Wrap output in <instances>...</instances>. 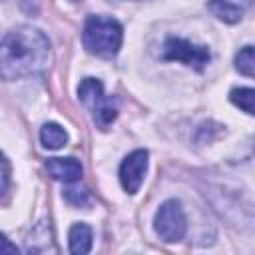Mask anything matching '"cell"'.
I'll return each mask as SVG.
<instances>
[{
	"instance_id": "cell-6",
	"label": "cell",
	"mask_w": 255,
	"mask_h": 255,
	"mask_svg": "<svg viewBox=\"0 0 255 255\" xmlns=\"http://www.w3.org/2000/svg\"><path fill=\"white\" fill-rule=\"evenodd\" d=\"M46 169L54 179L64 183H72L82 177V165L74 157H50L46 161Z\"/></svg>"
},
{
	"instance_id": "cell-12",
	"label": "cell",
	"mask_w": 255,
	"mask_h": 255,
	"mask_svg": "<svg viewBox=\"0 0 255 255\" xmlns=\"http://www.w3.org/2000/svg\"><path fill=\"white\" fill-rule=\"evenodd\" d=\"M235 68L241 74L255 78V48L253 46H245V48H241L237 52V56H235Z\"/></svg>"
},
{
	"instance_id": "cell-10",
	"label": "cell",
	"mask_w": 255,
	"mask_h": 255,
	"mask_svg": "<svg viewBox=\"0 0 255 255\" xmlns=\"http://www.w3.org/2000/svg\"><path fill=\"white\" fill-rule=\"evenodd\" d=\"M40 139H42V145L44 147H48V149H60L62 145H66L68 133L58 124H44L42 129H40Z\"/></svg>"
},
{
	"instance_id": "cell-2",
	"label": "cell",
	"mask_w": 255,
	"mask_h": 255,
	"mask_svg": "<svg viewBox=\"0 0 255 255\" xmlns=\"http://www.w3.org/2000/svg\"><path fill=\"white\" fill-rule=\"evenodd\" d=\"M122 36L124 34L118 20L108 16H90L84 26L82 40L88 52L102 58H112L122 46Z\"/></svg>"
},
{
	"instance_id": "cell-13",
	"label": "cell",
	"mask_w": 255,
	"mask_h": 255,
	"mask_svg": "<svg viewBox=\"0 0 255 255\" xmlns=\"http://www.w3.org/2000/svg\"><path fill=\"white\" fill-rule=\"evenodd\" d=\"M64 197H66L68 203L78 205V207L90 203V193H88V189H84V187H70V189L64 191Z\"/></svg>"
},
{
	"instance_id": "cell-9",
	"label": "cell",
	"mask_w": 255,
	"mask_h": 255,
	"mask_svg": "<svg viewBox=\"0 0 255 255\" xmlns=\"http://www.w3.org/2000/svg\"><path fill=\"white\" fill-rule=\"evenodd\" d=\"M207 8H209V12L213 16H217L219 20H223L227 24L239 22L241 20V14H243V10L237 4L229 2V0H209L207 2Z\"/></svg>"
},
{
	"instance_id": "cell-4",
	"label": "cell",
	"mask_w": 255,
	"mask_h": 255,
	"mask_svg": "<svg viewBox=\"0 0 255 255\" xmlns=\"http://www.w3.org/2000/svg\"><path fill=\"white\" fill-rule=\"evenodd\" d=\"M163 58L183 62L187 66H193L195 70H203V66L209 62V50L205 46H195L183 38H167L163 44Z\"/></svg>"
},
{
	"instance_id": "cell-7",
	"label": "cell",
	"mask_w": 255,
	"mask_h": 255,
	"mask_svg": "<svg viewBox=\"0 0 255 255\" xmlns=\"http://www.w3.org/2000/svg\"><path fill=\"white\" fill-rule=\"evenodd\" d=\"M78 98L92 112H98L104 104H108V100L104 98V86H102V82L100 80H94V78H86L78 86Z\"/></svg>"
},
{
	"instance_id": "cell-5",
	"label": "cell",
	"mask_w": 255,
	"mask_h": 255,
	"mask_svg": "<svg viewBox=\"0 0 255 255\" xmlns=\"http://www.w3.org/2000/svg\"><path fill=\"white\" fill-rule=\"evenodd\" d=\"M147 171V151L135 149L131 151L120 165V181L122 187L128 193H135L143 181V175Z\"/></svg>"
},
{
	"instance_id": "cell-14",
	"label": "cell",
	"mask_w": 255,
	"mask_h": 255,
	"mask_svg": "<svg viewBox=\"0 0 255 255\" xmlns=\"http://www.w3.org/2000/svg\"><path fill=\"white\" fill-rule=\"evenodd\" d=\"M2 165H4V175H2L4 177V185H2V191H6V187H8V159L6 157L2 159Z\"/></svg>"
},
{
	"instance_id": "cell-11",
	"label": "cell",
	"mask_w": 255,
	"mask_h": 255,
	"mask_svg": "<svg viewBox=\"0 0 255 255\" xmlns=\"http://www.w3.org/2000/svg\"><path fill=\"white\" fill-rule=\"evenodd\" d=\"M229 100L243 112L255 116V90L253 88H233L229 94Z\"/></svg>"
},
{
	"instance_id": "cell-3",
	"label": "cell",
	"mask_w": 255,
	"mask_h": 255,
	"mask_svg": "<svg viewBox=\"0 0 255 255\" xmlns=\"http://www.w3.org/2000/svg\"><path fill=\"white\" fill-rule=\"evenodd\" d=\"M187 223L181 205L175 199H169L161 203V207L155 213V231L165 243H175L181 241L185 235Z\"/></svg>"
},
{
	"instance_id": "cell-8",
	"label": "cell",
	"mask_w": 255,
	"mask_h": 255,
	"mask_svg": "<svg viewBox=\"0 0 255 255\" xmlns=\"http://www.w3.org/2000/svg\"><path fill=\"white\" fill-rule=\"evenodd\" d=\"M70 251L74 255H86L92 249V229L84 223H76L70 229Z\"/></svg>"
},
{
	"instance_id": "cell-1",
	"label": "cell",
	"mask_w": 255,
	"mask_h": 255,
	"mask_svg": "<svg viewBox=\"0 0 255 255\" xmlns=\"http://www.w3.org/2000/svg\"><path fill=\"white\" fill-rule=\"evenodd\" d=\"M50 56L48 38L30 26H20L2 38L0 68L6 80L36 74L46 68Z\"/></svg>"
}]
</instances>
